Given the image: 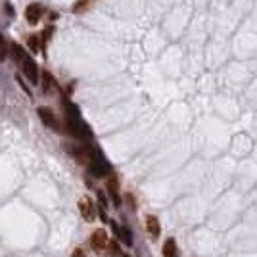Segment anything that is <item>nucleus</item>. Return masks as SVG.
<instances>
[{
    "instance_id": "9b49d317",
    "label": "nucleus",
    "mask_w": 257,
    "mask_h": 257,
    "mask_svg": "<svg viewBox=\"0 0 257 257\" xmlns=\"http://www.w3.org/2000/svg\"><path fill=\"white\" fill-rule=\"evenodd\" d=\"M104 251H106V257H121L123 255L117 242H107V246H106Z\"/></svg>"
},
{
    "instance_id": "9d476101",
    "label": "nucleus",
    "mask_w": 257,
    "mask_h": 257,
    "mask_svg": "<svg viewBox=\"0 0 257 257\" xmlns=\"http://www.w3.org/2000/svg\"><path fill=\"white\" fill-rule=\"evenodd\" d=\"M58 85L54 81V77L48 73V71H43V90L44 94H52V90H56Z\"/></svg>"
},
{
    "instance_id": "2eb2a0df",
    "label": "nucleus",
    "mask_w": 257,
    "mask_h": 257,
    "mask_svg": "<svg viewBox=\"0 0 257 257\" xmlns=\"http://www.w3.org/2000/svg\"><path fill=\"white\" fill-rule=\"evenodd\" d=\"M6 56H8V44H6V41H4V37L0 35V62H4Z\"/></svg>"
},
{
    "instance_id": "20e7f679",
    "label": "nucleus",
    "mask_w": 257,
    "mask_h": 257,
    "mask_svg": "<svg viewBox=\"0 0 257 257\" xmlns=\"http://www.w3.org/2000/svg\"><path fill=\"white\" fill-rule=\"evenodd\" d=\"M79 211H81V215H83V219H85L86 223H92L96 219V205H94V202L88 196H83L79 200Z\"/></svg>"
},
{
    "instance_id": "0eeeda50",
    "label": "nucleus",
    "mask_w": 257,
    "mask_h": 257,
    "mask_svg": "<svg viewBox=\"0 0 257 257\" xmlns=\"http://www.w3.org/2000/svg\"><path fill=\"white\" fill-rule=\"evenodd\" d=\"M43 16H44V6L39 4V2H33V4H29L25 8V20H27L29 25H37V23L41 22Z\"/></svg>"
},
{
    "instance_id": "4468645a",
    "label": "nucleus",
    "mask_w": 257,
    "mask_h": 257,
    "mask_svg": "<svg viewBox=\"0 0 257 257\" xmlns=\"http://www.w3.org/2000/svg\"><path fill=\"white\" fill-rule=\"evenodd\" d=\"M27 44H29L31 52H39V50H41V46H43V43H41V39H39L37 35H33V37H29V39H27Z\"/></svg>"
},
{
    "instance_id": "f3484780",
    "label": "nucleus",
    "mask_w": 257,
    "mask_h": 257,
    "mask_svg": "<svg viewBox=\"0 0 257 257\" xmlns=\"http://www.w3.org/2000/svg\"><path fill=\"white\" fill-rule=\"evenodd\" d=\"M71 257H86L85 255V249H83V247H77L75 251H73V255Z\"/></svg>"
},
{
    "instance_id": "39448f33",
    "label": "nucleus",
    "mask_w": 257,
    "mask_h": 257,
    "mask_svg": "<svg viewBox=\"0 0 257 257\" xmlns=\"http://www.w3.org/2000/svg\"><path fill=\"white\" fill-rule=\"evenodd\" d=\"M106 190L109 194V198H111V202H113V207H121V194H119V179L113 175V173H109V177H107V182H106Z\"/></svg>"
},
{
    "instance_id": "f8f14e48",
    "label": "nucleus",
    "mask_w": 257,
    "mask_h": 257,
    "mask_svg": "<svg viewBox=\"0 0 257 257\" xmlns=\"http://www.w3.org/2000/svg\"><path fill=\"white\" fill-rule=\"evenodd\" d=\"M92 4H94V0H79V2L73 4V12H75V14H83V12L88 10Z\"/></svg>"
},
{
    "instance_id": "ddd939ff",
    "label": "nucleus",
    "mask_w": 257,
    "mask_h": 257,
    "mask_svg": "<svg viewBox=\"0 0 257 257\" xmlns=\"http://www.w3.org/2000/svg\"><path fill=\"white\" fill-rule=\"evenodd\" d=\"M119 238H121L127 246H133V234H131V230H128L127 226H119Z\"/></svg>"
},
{
    "instance_id": "f257e3e1",
    "label": "nucleus",
    "mask_w": 257,
    "mask_h": 257,
    "mask_svg": "<svg viewBox=\"0 0 257 257\" xmlns=\"http://www.w3.org/2000/svg\"><path fill=\"white\" fill-rule=\"evenodd\" d=\"M8 48H10V54H12V58H14V62L22 69L23 75L27 77V81H29L31 85H37V83H39V67L33 62V58L29 56V52H27L23 46H20V44H16V43L10 44Z\"/></svg>"
},
{
    "instance_id": "6e6552de",
    "label": "nucleus",
    "mask_w": 257,
    "mask_h": 257,
    "mask_svg": "<svg viewBox=\"0 0 257 257\" xmlns=\"http://www.w3.org/2000/svg\"><path fill=\"white\" fill-rule=\"evenodd\" d=\"M146 230H148V234H150L154 240L160 238L161 225H160V219H158L156 215H148V217H146Z\"/></svg>"
},
{
    "instance_id": "a211bd4d",
    "label": "nucleus",
    "mask_w": 257,
    "mask_h": 257,
    "mask_svg": "<svg viewBox=\"0 0 257 257\" xmlns=\"http://www.w3.org/2000/svg\"><path fill=\"white\" fill-rule=\"evenodd\" d=\"M121 257H131V255H121Z\"/></svg>"
},
{
    "instance_id": "1a4fd4ad",
    "label": "nucleus",
    "mask_w": 257,
    "mask_h": 257,
    "mask_svg": "<svg viewBox=\"0 0 257 257\" xmlns=\"http://www.w3.org/2000/svg\"><path fill=\"white\" fill-rule=\"evenodd\" d=\"M161 255H163V257H181V253H179V246H177L175 238H167V240L163 242Z\"/></svg>"
},
{
    "instance_id": "dca6fc26",
    "label": "nucleus",
    "mask_w": 257,
    "mask_h": 257,
    "mask_svg": "<svg viewBox=\"0 0 257 257\" xmlns=\"http://www.w3.org/2000/svg\"><path fill=\"white\" fill-rule=\"evenodd\" d=\"M98 202H100V207H107V200H106V194L102 192V190H98Z\"/></svg>"
},
{
    "instance_id": "f03ea898",
    "label": "nucleus",
    "mask_w": 257,
    "mask_h": 257,
    "mask_svg": "<svg viewBox=\"0 0 257 257\" xmlns=\"http://www.w3.org/2000/svg\"><path fill=\"white\" fill-rule=\"evenodd\" d=\"M88 169H90V173H92L94 177H106V175H109V173H111L109 165H107V161H104L102 158H100V156H96L94 152L90 154Z\"/></svg>"
},
{
    "instance_id": "7ed1b4c3",
    "label": "nucleus",
    "mask_w": 257,
    "mask_h": 257,
    "mask_svg": "<svg viewBox=\"0 0 257 257\" xmlns=\"http://www.w3.org/2000/svg\"><path fill=\"white\" fill-rule=\"evenodd\" d=\"M37 113H39L41 121H43L48 128H52V131H56V133L62 131V123H60V119L56 117V113H54L50 107H39Z\"/></svg>"
},
{
    "instance_id": "423d86ee",
    "label": "nucleus",
    "mask_w": 257,
    "mask_h": 257,
    "mask_svg": "<svg viewBox=\"0 0 257 257\" xmlns=\"http://www.w3.org/2000/svg\"><path fill=\"white\" fill-rule=\"evenodd\" d=\"M107 242H109V240H107V232L104 228H98V230H94L92 236H90V247H92L96 253H104Z\"/></svg>"
}]
</instances>
